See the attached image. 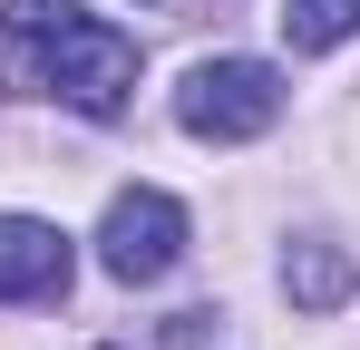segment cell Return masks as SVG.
I'll use <instances>...</instances> for the list:
<instances>
[{
	"label": "cell",
	"instance_id": "obj_3",
	"mask_svg": "<svg viewBox=\"0 0 360 350\" xmlns=\"http://www.w3.org/2000/svg\"><path fill=\"white\" fill-rule=\"evenodd\" d=\"M176 253H185V205L156 195V185H127L117 205H108V224H98V263L117 283H166Z\"/></svg>",
	"mask_w": 360,
	"mask_h": 350
},
{
	"label": "cell",
	"instance_id": "obj_2",
	"mask_svg": "<svg viewBox=\"0 0 360 350\" xmlns=\"http://www.w3.org/2000/svg\"><path fill=\"white\" fill-rule=\"evenodd\" d=\"M283 117V78L263 68V58H195L176 88V127L185 136H205V146H243V136H263Z\"/></svg>",
	"mask_w": 360,
	"mask_h": 350
},
{
	"label": "cell",
	"instance_id": "obj_5",
	"mask_svg": "<svg viewBox=\"0 0 360 350\" xmlns=\"http://www.w3.org/2000/svg\"><path fill=\"white\" fill-rule=\"evenodd\" d=\"M283 292H292L302 311H341V302H351V253L321 243V233L292 243V253H283Z\"/></svg>",
	"mask_w": 360,
	"mask_h": 350
},
{
	"label": "cell",
	"instance_id": "obj_6",
	"mask_svg": "<svg viewBox=\"0 0 360 350\" xmlns=\"http://www.w3.org/2000/svg\"><path fill=\"white\" fill-rule=\"evenodd\" d=\"M360 30V0H283V39L292 49H341Z\"/></svg>",
	"mask_w": 360,
	"mask_h": 350
},
{
	"label": "cell",
	"instance_id": "obj_4",
	"mask_svg": "<svg viewBox=\"0 0 360 350\" xmlns=\"http://www.w3.org/2000/svg\"><path fill=\"white\" fill-rule=\"evenodd\" d=\"M68 292V233L39 214H0V302H59Z\"/></svg>",
	"mask_w": 360,
	"mask_h": 350
},
{
	"label": "cell",
	"instance_id": "obj_1",
	"mask_svg": "<svg viewBox=\"0 0 360 350\" xmlns=\"http://www.w3.org/2000/svg\"><path fill=\"white\" fill-rule=\"evenodd\" d=\"M0 68L78 117H117L136 98V39L78 0H10L0 10Z\"/></svg>",
	"mask_w": 360,
	"mask_h": 350
},
{
	"label": "cell",
	"instance_id": "obj_7",
	"mask_svg": "<svg viewBox=\"0 0 360 350\" xmlns=\"http://www.w3.org/2000/svg\"><path fill=\"white\" fill-rule=\"evenodd\" d=\"M136 10H156V20H205L214 0H136Z\"/></svg>",
	"mask_w": 360,
	"mask_h": 350
}]
</instances>
